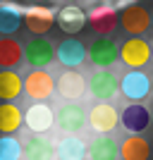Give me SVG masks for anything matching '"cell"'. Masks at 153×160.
Instances as JSON below:
<instances>
[{
	"mask_svg": "<svg viewBox=\"0 0 153 160\" xmlns=\"http://www.w3.org/2000/svg\"><path fill=\"white\" fill-rule=\"evenodd\" d=\"M120 17V27L125 29L129 36H144L151 29V12L139 2H129L117 12Z\"/></svg>",
	"mask_w": 153,
	"mask_h": 160,
	"instance_id": "6da1fadb",
	"label": "cell"
},
{
	"mask_svg": "<svg viewBox=\"0 0 153 160\" xmlns=\"http://www.w3.org/2000/svg\"><path fill=\"white\" fill-rule=\"evenodd\" d=\"M86 91L98 100V103H108V100L115 98V93L120 91V79H117L115 72H110V69H96L86 79Z\"/></svg>",
	"mask_w": 153,
	"mask_h": 160,
	"instance_id": "7a4b0ae2",
	"label": "cell"
},
{
	"mask_svg": "<svg viewBox=\"0 0 153 160\" xmlns=\"http://www.w3.org/2000/svg\"><path fill=\"white\" fill-rule=\"evenodd\" d=\"M24 93H27L33 103H46V100L55 93L53 74L46 72V69H31V72L24 77Z\"/></svg>",
	"mask_w": 153,
	"mask_h": 160,
	"instance_id": "3957f363",
	"label": "cell"
},
{
	"mask_svg": "<svg viewBox=\"0 0 153 160\" xmlns=\"http://www.w3.org/2000/svg\"><path fill=\"white\" fill-rule=\"evenodd\" d=\"M120 60L129 69H141L151 62V43L141 36H129L120 46Z\"/></svg>",
	"mask_w": 153,
	"mask_h": 160,
	"instance_id": "277c9868",
	"label": "cell"
},
{
	"mask_svg": "<svg viewBox=\"0 0 153 160\" xmlns=\"http://www.w3.org/2000/svg\"><path fill=\"white\" fill-rule=\"evenodd\" d=\"M120 93L125 96L129 103H141L151 93V79L146 72L141 69H129L120 79Z\"/></svg>",
	"mask_w": 153,
	"mask_h": 160,
	"instance_id": "5b68a950",
	"label": "cell"
},
{
	"mask_svg": "<svg viewBox=\"0 0 153 160\" xmlns=\"http://www.w3.org/2000/svg\"><path fill=\"white\" fill-rule=\"evenodd\" d=\"M55 124L65 134H79L81 129L86 127V110L79 103L67 100L65 105H60L58 112H55Z\"/></svg>",
	"mask_w": 153,
	"mask_h": 160,
	"instance_id": "8992f818",
	"label": "cell"
},
{
	"mask_svg": "<svg viewBox=\"0 0 153 160\" xmlns=\"http://www.w3.org/2000/svg\"><path fill=\"white\" fill-rule=\"evenodd\" d=\"M117 58H120V48H117V43H115L113 38H108V36L93 38V43L86 48V60H91L93 67H98V69L113 67Z\"/></svg>",
	"mask_w": 153,
	"mask_h": 160,
	"instance_id": "52a82bcc",
	"label": "cell"
},
{
	"mask_svg": "<svg viewBox=\"0 0 153 160\" xmlns=\"http://www.w3.org/2000/svg\"><path fill=\"white\" fill-rule=\"evenodd\" d=\"M22 24L33 33V36H46L55 27V12L48 5H31L27 12H22Z\"/></svg>",
	"mask_w": 153,
	"mask_h": 160,
	"instance_id": "ba28073f",
	"label": "cell"
},
{
	"mask_svg": "<svg viewBox=\"0 0 153 160\" xmlns=\"http://www.w3.org/2000/svg\"><path fill=\"white\" fill-rule=\"evenodd\" d=\"M86 124L96 134H110L120 124V112L110 103H96L86 112Z\"/></svg>",
	"mask_w": 153,
	"mask_h": 160,
	"instance_id": "9c48e42d",
	"label": "cell"
},
{
	"mask_svg": "<svg viewBox=\"0 0 153 160\" xmlns=\"http://www.w3.org/2000/svg\"><path fill=\"white\" fill-rule=\"evenodd\" d=\"M24 60L33 69H46L55 60V46L48 38H43V36H33L24 46Z\"/></svg>",
	"mask_w": 153,
	"mask_h": 160,
	"instance_id": "30bf717a",
	"label": "cell"
},
{
	"mask_svg": "<svg viewBox=\"0 0 153 160\" xmlns=\"http://www.w3.org/2000/svg\"><path fill=\"white\" fill-rule=\"evenodd\" d=\"M24 124L31 134H48L55 127V110L48 103H33L24 112Z\"/></svg>",
	"mask_w": 153,
	"mask_h": 160,
	"instance_id": "8fae6325",
	"label": "cell"
},
{
	"mask_svg": "<svg viewBox=\"0 0 153 160\" xmlns=\"http://www.w3.org/2000/svg\"><path fill=\"white\" fill-rule=\"evenodd\" d=\"M86 24L98 33V36H110L120 24L117 10L110 5H96L91 12H86Z\"/></svg>",
	"mask_w": 153,
	"mask_h": 160,
	"instance_id": "7c38bea8",
	"label": "cell"
},
{
	"mask_svg": "<svg viewBox=\"0 0 153 160\" xmlns=\"http://www.w3.org/2000/svg\"><path fill=\"white\" fill-rule=\"evenodd\" d=\"M55 91L62 96L65 100H77L86 96V77L79 74L77 69H65L55 81Z\"/></svg>",
	"mask_w": 153,
	"mask_h": 160,
	"instance_id": "4fadbf2b",
	"label": "cell"
},
{
	"mask_svg": "<svg viewBox=\"0 0 153 160\" xmlns=\"http://www.w3.org/2000/svg\"><path fill=\"white\" fill-rule=\"evenodd\" d=\"M120 124L125 127V132L129 134H141L146 132L151 124V110L141 103H129L120 112Z\"/></svg>",
	"mask_w": 153,
	"mask_h": 160,
	"instance_id": "5bb4252c",
	"label": "cell"
},
{
	"mask_svg": "<svg viewBox=\"0 0 153 160\" xmlns=\"http://www.w3.org/2000/svg\"><path fill=\"white\" fill-rule=\"evenodd\" d=\"M55 58L62 67L67 69H77L86 62V46L79 38H65L55 50Z\"/></svg>",
	"mask_w": 153,
	"mask_h": 160,
	"instance_id": "9a60e30c",
	"label": "cell"
},
{
	"mask_svg": "<svg viewBox=\"0 0 153 160\" xmlns=\"http://www.w3.org/2000/svg\"><path fill=\"white\" fill-rule=\"evenodd\" d=\"M55 22H58V27L65 33L74 36V33L84 31V27H86V10L79 7V5H65V7L58 10Z\"/></svg>",
	"mask_w": 153,
	"mask_h": 160,
	"instance_id": "2e32d148",
	"label": "cell"
},
{
	"mask_svg": "<svg viewBox=\"0 0 153 160\" xmlns=\"http://www.w3.org/2000/svg\"><path fill=\"white\" fill-rule=\"evenodd\" d=\"M22 151L27 160H55V143L46 134H31L22 143Z\"/></svg>",
	"mask_w": 153,
	"mask_h": 160,
	"instance_id": "e0dca14e",
	"label": "cell"
},
{
	"mask_svg": "<svg viewBox=\"0 0 153 160\" xmlns=\"http://www.w3.org/2000/svg\"><path fill=\"white\" fill-rule=\"evenodd\" d=\"M117 155H120V143L108 134H98L91 143H86L89 160H115Z\"/></svg>",
	"mask_w": 153,
	"mask_h": 160,
	"instance_id": "ac0fdd59",
	"label": "cell"
},
{
	"mask_svg": "<svg viewBox=\"0 0 153 160\" xmlns=\"http://www.w3.org/2000/svg\"><path fill=\"white\" fill-rule=\"evenodd\" d=\"M120 158L122 160H148L151 158V143L141 134H129L120 143Z\"/></svg>",
	"mask_w": 153,
	"mask_h": 160,
	"instance_id": "d6986e66",
	"label": "cell"
},
{
	"mask_svg": "<svg viewBox=\"0 0 153 160\" xmlns=\"http://www.w3.org/2000/svg\"><path fill=\"white\" fill-rule=\"evenodd\" d=\"M55 158L58 160H84L86 158V141H81L77 134H67L55 146Z\"/></svg>",
	"mask_w": 153,
	"mask_h": 160,
	"instance_id": "ffe728a7",
	"label": "cell"
},
{
	"mask_svg": "<svg viewBox=\"0 0 153 160\" xmlns=\"http://www.w3.org/2000/svg\"><path fill=\"white\" fill-rule=\"evenodd\" d=\"M24 91V79L14 69H0V103H12Z\"/></svg>",
	"mask_w": 153,
	"mask_h": 160,
	"instance_id": "44dd1931",
	"label": "cell"
},
{
	"mask_svg": "<svg viewBox=\"0 0 153 160\" xmlns=\"http://www.w3.org/2000/svg\"><path fill=\"white\" fill-rule=\"evenodd\" d=\"M24 58V48L19 46V41L10 38H0V69H12L19 65V60Z\"/></svg>",
	"mask_w": 153,
	"mask_h": 160,
	"instance_id": "7402d4cb",
	"label": "cell"
},
{
	"mask_svg": "<svg viewBox=\"0 0 153 160\" xmlns=\"http://www.w3.org/2000/svg\"><path fill=\"white\" fill-rule=\"evenodd\" d=\"M24 124V112L14 103H0V134H14Z\"/></svg>",
	"mask_w": 153,
	"mask_h": 160,
	"instance_id": "603a6c76",
	"label": "cell"
},
{
	"mask_svg": "<svg viewBox=\"0 0 153 160\" xmlns=\"http://www.w3.org/2000/svg\"><path fill=\"white\" fill-rule=\"evenodd\" d=\"M22 27V12L14 5H0V33L12 36Z\"/></svg>",
	"mask_w": 153,
	"mask_h": 160,
	"instance_id": "cb8c5ba5",
	"label": "cell"
},
{
	"mask_svg": "<svg viewBox=\"0 0 153 160\" xmlns=\"http://www.w3.org/2000/svg\"><path fill=\"white\" fill-rule=\"evenodd\" d=\"M24 155L19 139L12 134H0V160H19Z\"/></svg>",
	"mask_w": 153,
	"mask_h": 160,
	"instance_id": "d4e9b609",
	"label": "cell"
},
{
	"mask_svg": "<svg viewBox=\"0 0 153 160\" xmlns=\"http://www.w3.org/2000/svg\"><path fill=\"white\" fill-rule=\"evenodd\" d=\"M12 2H17V0H0V5H12Z\"/></svg>",
	"mask_w": 153,
	"mask_h": 160,
	"instance_id": "484cf974",
	"label": "cell"
},
{
	"mask_svg": "<svg viewBox=\"0 0 153 160\" xmlns=\"http://www.w3.org/2000/svg\"><path fill=\"white\" fill-rule=\"evenodd\" d=\"M62 2H65V5H77L79 0H62Z\"/></svg>",
	"mask_w": 153,
	"mask_h": 160,
	"instance_id": "4316f807",
	"label": "cell"
},
{
	"mask_svg": "<svg viewBox=\"0 0 153 160\" xmlns=\"http://www.w3.org/2000/svg\"><path fill=\"white\" fill-rule=\"evenodd\" d=\"M96 2H98V5H110L113 0H96Z\"/></svg>",
	"mask_w": 153,
	"mask_h": 160,
	"instance_id": "83f0119b",
	"label": "cell"
},
{
	"mask_svg": "<svg viewBox=\"0 0 153 160\" xmlns=\"http://www.w3.org/2000/svg\"><path fill=\"white\" fill-rule=\"evenodd\" d=\"M31 2H36V5H46V2H50V0H31Z\"/></svg>",
	"mask_w": 153,
	"mask_h": 160,
	"instance_id": "f1b7e54d",
	"label": "cell"
},
{
	"mask_svg": "<svg viewBox=\"0 0 153 160\" xmlns=\"http://www.w3.org/2000/svg\"><path fill=\"white\" fill-rule=\"evenodd\" d=\"M127 2H141V0H127Z\"/></svg>",
	"mask_w": 153,
	"mask_h": 160,
	"instance_id": "f546056e",
	"label": "cell"
},
{
	"mask_svg": "<svg viewBox=\"0 0 153 160\" xmlns=\"http://www.w3.org/2000/svg\"><path fill=\"white\" fill-rule=\"evenodd\" d=\"M151 58H153V46H151Z\"/></svg>",
	"mask_w": 153,
	"mask_h": 160,
	"instance_id": "4dcf8cb0",
	"label": "cell"
},
{
	"mask_svg": "<svg viewBox=\"0 0 153 160\" xmlns=\"http://www.w3.org/2000/svg\"><path fill=\"white\" fill-rule=\"evenodd\" d=\"M151 24H153V14H151Z\"/></svg>",
	"mask_w": 153,
	"mask_h": 160,
	"instance_id": "1f68e13d",
	"label": "cell"
},
{
	"mask_svg": "<svg viewBox=\"0 0 153 160\" xmlns=\"http://www.w3.org/2000/svg\"><path fill=\"white\" fill-rule=\"evenodd\" d=\"M151 91H153V81H151Z\"/></svg>",
	"mask_w": 153,
	"mask_h": 160,
	"instance_id": "d6a6232c",
	"label": "cell"
}]
</instances>
